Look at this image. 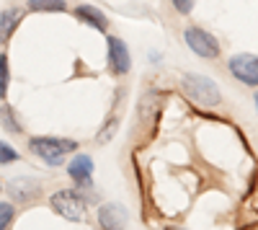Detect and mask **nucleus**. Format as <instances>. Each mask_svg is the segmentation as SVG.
Returning a JSON list of instances; mask_svg holds the SVG:
<instances>
[{
    "label": "nucleus",
    "mask_w": 258,
    "mask_h": 230,
    "mask_svg": "<svg viewBox=\"0 0 258 230\" xmlns=\"http://www.w3.org/2000/svg\"><path fill=\"white\" fill-rule=\"evenodd\" d=\"M116 127H119V119L116 117H111L109 122L101 127V132H98V137H96V142H109L114 135H116Z\"/></svg>",
    "instance_id": "f3484780"
},
{
    "label": "nucleus",
    "mask_w": 258,
    "mask_h": 230,
    "mask_svg": "<svg viewBox=\"0 0 258 230\" xmlns=\"http://www.w3.org/2000/svg\"><path fill=\"white\" fill-rule=\"evenodd\" d=\"M0 189H3V184H0Z\"/></svg>",
    "instance_id": "412c9836"
},
{
    "label": "nucleus",
    "mask_w": 258,
    "mask_h": 230,
    "mask_svg": "<svg viewBox=\"0 0 258 230\" xmlns=\"http://www.w3.org/2000/svg\"><path fill=\"white\" fill-rule=\"evenodd\" d=\"M29 11L34 13H64V0H29Z\"/></svg>",
    "instance_id": "ddd939ff"
},
{
    "label": "nucleus",
    "mask_w": 258,
    "mask_h": 230,
    "mask_svg": "<svg viewBox=\"0 0 258 230\" xmlns=\"http://www.w3.org/2000/svg\"><path fill=\"white\" fill-rule=\"evenodd\" d=\"M255 109H258V91H255Z\"/></svg>",
    "instance_id": "aec40b11"
},
{
    "label": "nucleus",
    "mask_w": 258,
    "mask_h": 230,
    "mask_svg": "<svg viewBox=\"0 0 258 230\" xmlns=\"http://www.w3.org/2000/svg\"><path fill=\"white\" fill-rule=\"evenodd\" d=\"M78 150V142L70 140V137H31L29 140V153H34L39 160H44L47 165H62L68 160L70 153Z\"/></svg>",
    "instance_id": "f257e3e1"
},
{
    "label": "nucleus",
    "mask_w": 258,
    "mask_h": 230,
    "mask_svg": "<svg viewBox=\"0 0 258 230\" xmlns=\"http://www.w3.org/2000/svg\"><path fill=\"white\" fill-rule=\"evenodd\" d=\"M181 88H183V93H186L194 103H199V106H217V103L222 101L220 86H217L212 78L199 75V73H186V75H181Z\"/></svg>",
    "instance_id": "f03ea898"
},
{
    "label": "nucleus",
    "mask_w": 258,
    "mask_h": 230,
    "mask_svg": "<svg viewBox=\"0 0 258 230\" xmlns=\"http://www.w3.org/2000/svg\"><path fill=\"white\" fill-rule=\"evenodd\" d=\"M68 176L75 181V186H91L93 181V158L78 153L70 163H68Z\"/></svg>",
    "instance_id": "1a4fd4ad"
},
{
    "label": "nucleus",
    "mask_w": 258,
    "mask_h": 230,
    "mask_svg": "<svg viewBox=\"0 0 258 230\" xmlns=\"http://www.w3.org/2000/svg\"><path fill=\"white\" fill-rule=\"evenodd\" d=\"M41 194V184L31 176H16L8 181V197L18 204H29Z\"/></svg>",
    "instance_id": "0eeeda50"
},
{
    "label": "nucleus",
    "mask_w": 258,
    "mask_h": 230,
    "mask_svg": "<svg viewBox=\"0 0 258 230\" xmlns=\"http://www.w3.org/2000/svg\"><path fill=\"white\" fill-rule=\"evenodd\" d=\"M106 65H109L111 75H126L132 68V57H129V47L126 41L119 36H109L106 39Z\"/></svg>",
    "instance_id": "423d86ee"
},
{
    "label": "nucleus",
    "mask_w": 258,
    "mask_h": 230,
    "mask_svg": "<svg viewBox=\"0 0 258 230\" xmlns=\"http://www.w3.org/2000/svg\"><path fill=\"white\" fill-rule=\"evenodd\" d=\"M21 155L16 153V148L13 145H8L6 140H0V165H11V163H16Z\"/></svg>",
    "instance_id": "2eb2a0df"
},
{
    "label": "nucleus",
    "mask_w": 258,
    "mask_h": 230,
    "mask_svg": "<svg viewBox=\"0 0 258 230\" xmlns=\"http://www.w3.org/2000/svg\"><path fill=\"white\" fill-rule=\"evenodd\" d=\"M126 222H129V212L124 210L121 204L109 202V204L98 207V225H101V230H124Z\"/></svg>",
    "instance_id": "6e6552de"
},
{
    "label": "nucleus",
    "mask_w": 258,
    "mask_h": 230,
    "mask_svg": "<svg viewBox=\"0 0 258 230\" xmlns=\"http://www.w3.org/2000/svg\"><path fill=\"white\" fill-rule=\"evenodd\" d=\"M11 86V65H8V54L0 52V101H6Z\"/></svg>",
    "instance_id": "4468645a"
},
{
    "label": "nucleus",
    "mask_w": 258,
    "mask_h": 230,
    "mask_svg": "<svg viewBox=\"0 0 258 230\" xmlns=\"http://www.w3.org/2000/svg\"><path fill=\"white\" fill-rule=\"evenodd\" d=\"M18 24H21V11L18 8L11 6V8H6L3 13H0V44H8L11 36L18 29Z\"/></svg>",
    "instance_id": "9b49d317"
},
{
    "label": "nucleus",
    "mask_w": 258,
    "mask_h": 230,
    "mask_svg": "<svg viewBox=\"0 0 258 230\" xmlns=\"http://www.w3.org/2000/svg\"><path fill=\"white\" fill-rule=\"evenodd\" d=\"M227 68L232 73L235 80H240L243 86H250V88H258V54H248V52H240V54H232Z\"/></svg>",
    "instance_id": "39448f33"
},
{
    "label": "nucleus",
    "mask_w": 258,
    "mask_h": 230,
    "mask_svg": "<svg viewBox=\"0 0 258 230\" xmlns=\"http://www.w3.org/2000/svg\"><path fill=\"white\" fill-rule=\"evenodd\" d=\"M49 207L64 220L70 222H83L85 220V199L73 192V189H59L49 197Z\"/></svg>",
    "instance_id": "7ed1b4c3"
},
{
    "label": "nucleus",
    "mask_w": 258,
    "mask_h": 230,
    "mask_svg": "<svg viewBox=\"0 0 258 230\" xmlns=\"http://www.w3.org/2000/svg\"><path fill=\"white\" fill-rule=\"evenodd\" d=\"M0 127H3L8 135H24V124L16 119V111H13V106H8V103L0 106Z\"/></svg>",
    "instance_id": "f8f14e48"
},
{
    "label": "nucleus",
    "mask_w": 258,
    "mask_h": 230,
    "mask_svg": "<svg viewBox=\"0 0 258 230\" xmlns=\"http://www.w3.org/2000/svg\"><path fill=\"white\" fill-rule=\"evenodd\" d=\"M183 41L188 44V49L202 57V60H217L220 57V41L214 34H209L202 26H186L183 29Z\"/></svg>",
    "instance_id": "20e7f679"
},
{
    "label": "nucleus",
    "mask_w": 258,
    "mask_h": 230,
    "mask_svg": "<svg viewBox=\"0 0 258 230\" xmlns=\"http://www.w3.org/2000/svg\"><path fill=\"white\" fill-rule=\"evenodd\" d=\"M165 230H183V227H176V225H170V227H165Z\"/></svg>",
    "instance_id": "6ab92c4d"
},
{
    "label": "nucleus",
    "mask_w": 258,
    "mask_h": 230,
    "mask_svg": "<svg viewBox=\"0 0 258 230\" xmlns=\"http://www.w3.org/2000/svg\"><path fill=\"white\" fill-rule=\"evenodd\" d=\"M75 18L80 21V24L96 29V31H106V29H109V18H106L96 6H78L75 8Z\"/></svg>",
    "instance_id": "9d476101"
},
{
    "label": "nucleus",
    "mask_w": 258,
    "mask_h": 230,
    "mask_svg": "<svg viewBox=\"0 0 258 230\" xmlns=\"http://www.w3.org/2000/svg\"><path fill=\"white\" fill-rule=\"evenodd\" d=\"M170 3H173V8H176L181 16H188L191 8H194V0H170Z\"/></svg>",
    "instance_id": "a211bd4d"
},
{
    "label": "nucleus",
    "mask_w": 258,
    "mask_h": 230,
    "mask_svg": "<svg viewBox=\"0 0 258 230\" xmlns=\"http://www.w3.org/2000/svg\"><path fill=\"white\" fill-rule=\"evenodd\" d=\"M13 217H16V207L11 202H0V230H8Z\"/></svg>",
    "instance_id": "dca6fc26"
}]
</instances>
